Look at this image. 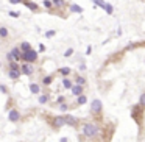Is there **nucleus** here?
<instances>
[{
    "mask_svg": "<svg viewBox=\"0 0 145 142\" xmlns=\"http://www.w3.org/2000/svg\"><path fill=\"white\" fill-rule=\"evenodd\" d=\"M20 59L22 61H25V63H34L36 59H38V52H34L33 49L31 50H28V52H23L22 55H20Z\"/></svg>",
    "mask_w": 145,
    "mask_h": 142,
    "instance_id": "obj_2",
    "label": "nucleus"
},
{
    "mask_svg": "<svg viewBox=\"0 0 145 142\" xmlns=\"http://www.w3.org/2000/svg\"><path fill=\"white\" fill-rule=\"evenodd\" d=\"M87 102V95H80V97H77V103L78 105H84Z\"/></svg>",
    "mask_w": 145,
    "mask_h": 142,
    "instance_id": "obj_14",
    "label": "nucleus"
},
{
    "mask_svg": "<svg viewBox=\"0 0 145 142\" xmlns=\"http://www.w3.org/2000/svg\"><path fill=\"white\" fill-rule=\"evenodd\" d=\"M10 70H20V67L17 66L14 61H11V63H10Z\"/></svg>",
    "mask_w": 145,
    "mask_h": 142,
    "instance_id": "obj_24",
    "label": "nucleus"
},
{
    "mask_svg": "<svg viewBox=\"0 0 145 142\" xmlns=\"http://www.w3.org/2000/svg\"><path fill=\"white\" fill-rule=\"evenodd\" d=\"M38 102H39L41 105H44V103H47V102H49V95H47V94H44V95H39V99H38Z\"/></svg>",
    "mask_w": 145,
    "mask_h": 142,
    "instance_id": "obj_18",
    "label": "nucleus"
},
{
    "mask_svg": "<svg viewBox=\"0 0 145 142\" xmlns=\"http://www.w3.org/2000/svg\"><path fill=\"white\" fill-rule=\"evenodd\" d=\"M0 91H2V92H6V87H5V86H2V84H0Z\"/></svg>",
    "mask_w": 145,
    "mask_h": 142,
    "instance_id": "obj_35",
    "label": "nucleus"
},
{
    "mask_svg": "<svg viewBox=\"0 0 145 142\" xmlns=\"http://www.w3.org/2000/svg\"><path fill=\"white\" fill-rule=\"evenodd\" d=\"M22 74H20V70H11L10 72V78H13V80H17Z\"/></svg>",
    "mask_w": 145,
    "mask_h": 142,
    "instance_id": "obj_12",
    "label": "nucleus"
},
{
    "mask_svg": "<svg viewBox=\"0 0 145 142\" xmlns=\"http://www.w3.org/2000/svg\"><path fill=\"white\" fill-rule=\"evenodd\" d=\"M44 6H45V8H49V10H50V8L53 6V3L50 2V0H44Z\"/></svg>",
    "mask_w": 145,
    "mask_h": 142,
    "instance_id": "obj_27",
    "label": "nucleus"
},
{
    "mask_svg": "<svg viewBox=\"0 0 145 142\" xmlns=\"http://www.w3.org/2000/svg\"><path fill=\"white\" fill-rule=\"evenodd\" d=\"M52 81H53V78H52V77H45V78H44V84H45V86H49Z\"/></svg>",
    "mask_w": 145,
    "mask_h": 142,
    "instance_id": "obj_26",
    "label": "nucleus"
},
{
    "mask_svg": "<svg viewBox=\"0 0 145 142\" xmlns=\"http://www.w3.org/2000/svg\"><path fill=\"white\" fill-rule=\"evenodd\" d=\"M64 120H66V125H70V127H75L77 125V119L74 116H66Z\"/></svg>",
    "mask_w": 145,
    "mask_h": 142,
    "instance_id": "obj_10",
    "label": "nucleus"
},
{
    "mask_svg": "<svg viewBox=\"0 0 145 142\" xmlns=\"http://www.w3.org/2000/svg\"><path fill=\"white\" fill-rule=\"evenodd\" d=\"M59 74L61 75H69L70 74V69L69 67H62V69H59Z\"/></svg>",
    "mask_w": 145,
    "mask_h": 142,
    "instance_id": "obj_23",
    "label": "nucleus"
},
{
    "mask_svg": "<svg viewBox=\"0 0 145 142\" xmlns=\"http://www.w3.org/2000/svg\"><path fill=\"white\" fill-rule=\"evenodd\" d=\"M75 84H78V86H84V84H86V80H84L83 77H75Z\"/></svg>",
    "mask_w": 145,
    "mask_h": 142,
    "instance_id": "obj_13",
    "label": "nucleus"
},
{
    "mask_svg": "<svg viewBox=\"0 0 145 142\" xmlns=\"http://www.w3.org/2000/svg\"><path fill=\"white\" fill-rule=\"evenodd\" d=\"M72 94H74V97H80V95H83V86L74 84V86H72Z\"/></svg>",
    "mask_w": 145,
    "mask_h": 142,
    "instance_id": "obj_7",
    "label": "nucleus"
},
{
    "mask_svg": "<svg viewBox=\"0 0 145 142\" xmlns=\"http://www.w3.org/2000/svg\"><path fill=\"white\" fill-rule=\"evenodd\" d=\"M105 10H106V13H108V14H112V11H114V8H112V5H111V3H106V6H105Z\"/></svg>",
    "mask_w": 145,
    "mask_h": 142,
    "instance_id": "obj_22",
    "label": "nucleus"
},
{
    "mask_svg": "<svg viewBox=\"0 0 145 142\" xmlns=\"http://www.w3.org/2000/svg\"><path fill=\"white\" fill-rule=\"evenodd\" d=\"M20 74H23V75H31V74H33V67H31L28 63H23V64L20 66Z\"/></svg>",
    "mask_w": 145,
    "mask_h": 142,
    "instance_id": "obj_6",
    "label": "nucleus"
},
{
    "mask_svg": "<svg viewBox=\"0 0 145 142\" xmlns=\"http://www.w3.org/2000/svg\"><path fill=\"white\" fill-rule=\"evenodd\" d=\"M59 142H67V137H62V139H61Z\"/></svg>",
    "mask_w": 145,
    "mask_h": 142,
    "instance_id": "obj_36",
    "label": "nucleus"
},
{
    "mask_svg": "<svg viewBox=\"0 0 145 142\" xmlns=\"http://www.w3.org/2000/svg\"><path fill=\"white\" fill-rule=\"evenodd\" d=\"M45 36H47V38L55 36V30H50V31H47V33H45Z\"/></svg>",
    "mask_w": 145,
    "mask_h": 142,
    "instance_id": "obj_29",
    "label": "nucleus"
},
{
    "mask_svg": "<svg viewBox=\"0 0 145 142\" xmlns=\"http://www.w3.org/2000/svg\"><path fill=\"white\" fill-rule=\"evenodd\" d=\"M23 3H25V6H28L31 11H38V8H39V6H38V3H34V2H28V0H25Z\"/></svg>",
    "mask_w": 145,
    "mask_h": 142,
    "instance_id": "obj_11",
    "label": "nucleus"
},
{
    "mask_svg": "<svg viewBox=\"0 0 145 142\" xmlns=\"http://www.w3.org/2000/svg\"><path fill=\"white\" fill-rule=\"evenodd\" d=\"M20 50H22V53L23 52H28V50H31V45H30L28 42H22L20 44Z\"/></svg>",
    "mask_w": 145,
    "mask_h": 142,
    "instance_id": "obj_15",
    "label": "nucleus"
},
{
    "mask_svg": "<svg viewBox=\"0 0 145 142\" xmlns=\"http://www.w3.org/2000/svg\"><path fill=\"white\" fill-rule=\"evenodd\" d=\"M52 125H53V128H62V127H64L66 125V120H64V117H62V116H58V117H55V119H53L52 120Z\"/></svg>",
    "mask_w": 145,
    "mask_h": 142,
    "instance_id": "obj_4",
    "label": "nucleus"
},
{
    "mask_svg": "<svg viewBox=\"0 0 145 142\" xmlns=\"http://www.w3.org/2000/svg\"><path fill=\"white\" fill-rule=\"evenodd\" d=\"M10 16H13V17H17V16H19V13H16V11L13 13V11H11V13H10Z\"/></svg>",
    "mask_w": 145,
    "mask_h": 142,
    "instance_id": "obj_33",
    "label": "nucleus"
},
{
    "mask_svg": "<svg viewBox=\"0 0 145 142\" xmlns=\"http://www.w3.org/2000/svg\"><path fill=\"white\" fill-rule=\"evenodd\" d=\"M30 91H31L33 95H38L41 92V87H39V84H36V83H30Z\"/></svg>",
    "mask_w": 145,
    "mask_h": 142,
    "instance_id": "obj_9",
    "label": "nucleus"
},
{
    "mask_svg": "<svg viewBox=\"0 0 145 142\" xmlns=\"http://www.w3.org/2000/svg\"><path fill=\"white\" fill-rule=\"evenodd\" d=\"M8 119H10L11 122H19L20 120V112L17 109H11L10 114H8Z\"/></svg>",
    "mask_w": 145,
    "mask_h": 142,
    "instance_id": "obj_5",
    "label": "nucleus"
},
{
    "mask_svg": "<svg viewBox=\"0 0 145 142\" xmlns=\"http://www.w3.org/2000/svg\"><path fill=\"white\" fill-rule=\"evenodd\" d=\"M69 109V105H66V103H61L59 105V111H62V112H66Z\"/></svg>",
    "mask_w": 145,
    "mask_h": 142,
    "instance_id": "obj_25",
    "label": "nucleus"
},
{
    "mask_svg": "<svg viewBox=\"0 0 145 142\" xmlns=\"http://www.w3.org/2000/svg\"><path fill=\"white\" fill-rule=\"evenodd\" d=\"M6 59L10 61V63H11V61H13V56H11V53H8V55H6Z\"/></svg>",
    "mask_w": 145,
    "mask_h": 142,
    "instance_id": "obj_32",
    "label": "nucleus"
},
{
    "mask_svg": "<svg viewBox=\"0 0 145 142\" xmlns=\"http://www.w3.org/2000/svg\"><path fill=\"white\" fill-rule=\"evenodd\" d=\"M10 53H11V56H13V61H19V59H20L22 53H20V49H19V47H14Z\"/></svg>",
    "mask_w": 145,
    "mask_h": 142,
    "instance_id": "obj_8",
    "label": "nucleus"
},
{
    "mask_svg": "<svg viewBox=\"0 0 145 142\" xmlns=\"http://www.w3.org/2000/svg\"><path fill=\"white\" fill-rule=\"evenodd\" d=\"M52 3H53V5H56L58 8H62V6H64V0H53Z\"/></svg>",
    "mask_w": 145,
    "mask_h": 142,
    "instance_id": "obj_21",
    "label": "nucleus"
},
{
    "mask_svg": "<svg viewBox=\"0 0 145 142\" xmlns=\"http://www.w3.org/2000/svg\"><path fill=\"white\" fill-rule=\"evenodd\" d=\"M70 11L72 13H83V8H81L80 5H72L70 6Z\"/></svg>",
    "mask_w": 145,
    "mask_h": 142,
    "instance_id": "obj_16",
    "label": "nucleus"
},
{
    "mask_svg": "<svg viewBox=\"0 0 145 142\" xmlns=\"http://www.w3.org/2000/svg\"><path fill=\"white\" fill-rule=\"evenodd\" d=\"M8 28H5V27H0V38H8Z\"/></svg>",
    "mask_w": 145,
    "mask_h": 142,
    "instance_id": "obj_19",
    "label": "nucleus"
},
{
    "mask_svg": "<svg viewBox=\"0 0 145 142\" xmlns=\"http://www.w3.org/2000/svg\"><path fill=\"white\" fill-rule=\"evenodd\" d=\"M102 108H103V103L98 100V99L92 100V103H90V111H92L94 114H100L102 112Z\"/></svg>",
    "mask_w": 145,
    "mask_h": 142,
    "instance_id": "obj_3",
    "label": "nucleus"
},
{
    "mask_svg": "<svg viewBox=\"0 0 145 142\" xmlns=\"http://www.w3.org/2000/svg\"><path fill=\"white\" fill-rule=\"evenodd\" d=\"M72 53H74V50H72V49H69V50H66V53H64V55H66V56H70Z\"/></svg>",
    "mask_w": 145,
    "mask_h": 142,
    "instance_id": "obj_31",
    "label": "nucleus"
},
{
    "mask_svg": "<svg viewBox=\"0 0 145 142\" xmlns=\"http://www.w3.org/2000/svg\"><path fill=\"white\" fill-rule=\"evenodd\" d=\"M95 5H98V6H102V8H105V6H106V3L103 2V0H95Z\"/></svg>",
    "mask_w": 145,
    "mask_h": 142,
    "instance_id": "obj_28",
    "label": "nucleus"
},
{
    "mask_svg": "<svg viewBox=\"0 0 145 142\" xmlns=\"http://www.w3.org/2000/svg\"><path fill=\"white\" fill-rule=\"evenodd\" d=\"M56 102H58L59 105H61V103H64V102H66V99H64V95H62V97H58V99H56Z\"/></svg>",
    "mask_w": 145,
    "mask_h": 142,
    "instance_id": "obj_30",
    "label": "nucleus"
},
{
    "mask_svg": "<svg viewBox=\"0 0 145 142\" xmlns=\"http://www.w3.org/2000/svg\"><path fill=\"white\" fill-rule=\"evenodd\" d=\"M98 133H100V128H98V125H95V123H92V122H87V123H84L83 125V136H86V137H95Z\"/></svg>",
    "mask_w": 145,
    "mask_h": 142,
    "instance_id": "obj_1",
    "label": "nucleus"
},
{
    "mask_svg": "<svg viewBox=\"0 0 145 142\" xmlns=\"http://www.w3.org/2000/svg\"><path fill=\"white\" fill-rule=\"evenodd\" d=\"M10 2H11V3H14V5H16V3H20V2H22V0H10Z\"/></svg>",
    "mask_w": 145,
    "mask_h": 142,
    "instance_id": "obj_34",
    "label": "nucleus"
},
{
    "mask_svg": "<svg viewBox=\"0 0 145 142\" xmlns=\"http://www.w3.org/2000/svg\"><path fill=\"white\" fill-rule=\"evenodd\" d=\"M62 84H64V87H66V89H72V86H74V83H72L70 80H67V78H64V80H62Z\"/></svg>",
    "mask_w": 145,
    "mask_h": 142,
    "instance_id": "obj_17",
    "label": "nucleus"
},
{
    "mask_svg": "<svg viewBox=\"0 0 145 142\" xmlns=\"http://www.w3.org/2000/svg\"><path fill=\"white\" fill-rule=\"evenodd\" d=\"M139 106L140 108H145V92L140 95V99H139Z\"/></svg>",
    "mask_w": 145,
    "mask_h": 142,
    "instance_id": "obj_20",
    "label": "nucleus"
}]
</instances>
